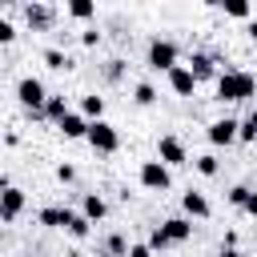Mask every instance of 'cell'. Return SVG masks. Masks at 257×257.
I'll return each mask as SVG.
<instances>
[{"label":"cell","mask_w":257,"mask_h":257,"mask_svg":"<svg viewBox=\"0 0 257 257\" xmlns=\"http://www.w3.org/2000/svg\"><path fill=\"white\" fill-rule=\"evenodd\" d=\"M165 76H169V88H173L177 96H193V92H197V84H201V80L193 76V68H189V64H177V68H169Z\"/></svg>","instance_id":"cell-7"},{"label":"cell","mask_w":257,"mask_h":257,"mask_svg":"<svg viewBox=\"0 0 257 257\" xmlns=\"http://www.w3.org/2000/svg\"><path fill=\"white\" fill-rule=\"evenodd\" d=\"M161 225H165V233L173 237V245H181V241L193 237V217H169V221H161Z\"/></svg>","instance_id":"cell-14"},{"label":"cell","mask_w":257,"mask_h":257,"mask_svg":"<svg viewBox=\"0 0 257 257\" xmlns=\"http://www.w3.org/2000/svg\"><path fill=\"white\" fill-rule=\"evenodd\" d=\"M56 181H60V185H72V181H76V169L60 161V165H56Z\"/></svg>","instance_id":"cell-30"},{"label":"cell","mask_w":257,"mask_h":257,"mask_svg":"<svg viewBox=\"0 0 257 257\" xmlns=\"http://www.w3.org/2000/svg\"><path fill=\"white\" fill-rule=\"evenodd\" d=\"M133 104H141V108H149V104H157V88H153L149 80H141V84L133 88Z\"/></svg>","instance_id":"cell-23"},{"label":"cell","mask_w":257,"mask_h":257,"mask_svg":"<svg viewBox=\"0 0 257 257\" xmlns=\"http://www.w3.org/2000/svg\"><path fill=\"white\" fill-rule=\"evenodd\" d=\"M149 245H153V249H157V253H161V249H169V245H173V237H169V233H165V225H157V229H153V233H149Z\"/></svg>","instance_id":"cell-28"},{"label":"cell","mask_w":257,"mask_h":257,"mask_svg":"<svg viewBox=\"0 0 257 257\" xmlns=\"http://www.w3.org/2000/svg\"><path fill=\"white\" fill-rule=\"evenodd\" d=\"M16 40V24L12 20H0V44H12Z\"/></svg>","instance_id":"cell-31"},{"label":"cell","mask_w":257,"mask_h":257,"mask_svg":"<svg viewBox=\"0 0 257 257\" xmlns=\"http://www.w3.org/2000/svg\"><path fill=\"white\" fill-rule=\"evenodd\" d=\"M96 153H116L120 149V133H116V124H108L104 116H96V120H88V137H84Z\"/></svg>","instance_id":"cell-3"},{"label":"cell","mask_w":257,"mask_h":257,"mask_svg":"<svg viewBox=\"0 0 257 257\" xmlns=\"http://www.w3.org/2000/svg\"><path fill=\"white\" fill-rule=\"evenodd\" d=\"M181 209H185V217H209V201H205V193H197V189H189L185 197H181Z\"/></svg>","instance_id":"cell-13"},{"label":"cell","mask_w":257,"mask_h":257,"mask_svg":"<svg viewBox=\"0 0 257 257\" xmlns=\"http://www.w3.org/2000/svg\"><path fill=\"white\" fill-rule=\"evenodd\" d=\"M193 165H197V173H201V177H217V169H221V161H217L213 153H201Z\"/></svg>","instance_id":"cell-25"},{"label":"cell","mask_w":257,"mask_h":257,"mask_svg":"<svg viewBox=\"0 0 257 257\" xmlns=\"http://www.w3.org/2000/svg\"><path fill=\"white\" fill-rule=\"evenodd\" d=\"M36 217H40V225H48V229H68V221L76 217V209H68V205H44Z\"/></svg>","instance_id":"cell-12"},{"label":"cell","mask_w":257,"mask_h":257,"mask_svg":"<svg viewBox=\"0 0 257 257\" xmlns=\"http://www.w3.org/2000/svg\"><path fill=\"white\" fill-rule=\"evenodd\" d=\"M56 128H60V137L64 141H80V137H88V116L76 108V112H64L60 120H56Z\"/></svg>","instance_id":"cell-9"},{"label":"cell","mask_w":257,"mask_h":257,"mask_svg":"<svg viewBox=\"0 0 257 257\" xmlns=\"http://www.w3.org/2000/svg\"><path fill=\"white\" fill-rule=\"evenodd\" d=\"M245 213H253V217H257V193H249V205H245Z\"/></svg>","instance_id":"cell-36"},{"label":"cell","mask_w":257,"mask_h":257,"mask_svg":"<svg viewBox=\"0 0 257 257\" xmlns=\"http://www.w3.org/2000/svg\"><path fill=\"white\" fill-rule=\"evenodd\" d=\"M80 44H84V48H96V44H100V32H96V28H84V32H80Z\"/></svg>","instance_id":"cell-32"},{"label":"cell","mask_w":257,"mask_h":257,"mask_svg":"<svg viewBox=\"0 0 257 257\" xmlns=\"http://www.w3.org/2000/svg\"><path fill=\"white\" fill-rule=\"evenodd\" d=\"M20 213H24V189H16V185H4V193H0V217L12 225Z\"/></svg>","instance_id":"cell-11"},{"label":"cell","mask_w":257,"mask_h":257,"mask_svg":"<svg viewBox=\"0 0 257 257\" xmlns=\"http://www.w3.org/2000/svg\"><path fill=\"white\" fill-rule=\"evenodd\" d=\"M52 8L48 4H40V0H32V4H24V24L32 28V32H48L52 28Z\"/></svg>","instance_id":"cell-8"},{"label":"cell","mask_w":257,"mask_h":257,"mask_svg":"<svg viewBox=\"0 0 257 257\" xmlns=\"http://www.w3.org/2000/svg\"><path fill=\"white\" fill-rule=\"evenodd\" d=\"M0 4H4V8H16V4H20V0H0Z\"/></svg>","instance_id":"cell-37"},{"label":"cell","mask_w":257,"mask_h":257,"mask_svg":"<svg viewBox=\"0 0 257 257\" xmlns=\"http://www.w3.org/2000/svg\"><path fill=\"white\" fill-rule=\"evenodd\" d=\"M80 112H84L88 120H96V116H104V96H96V92H88V96H80Z\"/></svg>","instance_id":"cell-21"},{"label":"cell","mask_w":257,"mask_h":257,"mask_svg":"<svg viewBox=\"0 0 257 257\" xmlns=\"http://www.w3.org/2000/svg\"><path fill=\"white\" fill-rule=\"evenodd\" d=\"M189 68H193V76H197V80L217 76V60H213L209 52H193V56H189Z\"/></svg>","instance_id":"cell-16"},{"label":"cell","mask_w":257,"mask_h":257,"mask_svg":"<svg viewBox=\"0 0 257 257\" xmlns=\"http://www.w3.org/2000/svg\"><path fill=\"white\" fill-rule=\"evenodd\" d=\"M213 257H245V253H237V245H221V253H213Z\"/></svg>","instance_id":"cell-34"},{"label":"cell","mask_w":257,"mask_h":257,"mask_svg":"<svg viewBox=\"0 0 257 257\" xmlns=\"http://www.w3.org/2000/svg\"><path fill=\"white\" fill-rule=\"evenodd\" d=\"M80 213L96 225V221H104V213H108V205H104V197L100 193H84V201H80Z\"/></svg>","instance_id":"cell-17"},{"label":"cell","mask_w":257,"mask_h":257,"mask_svg":"<svg viewBox=\"0 0 257 257\" xmlns=\"http://www.w3.org/2000/svg\"><path fill=\"white\" fill-rule=\"evenodd\" d=\"M64 112H72V108H68V100H64L60 92H48V100H44V120H52V124H56Z\"/></svg>","instance_id":"cell-19"},{"label":"cell","mask_w":257,"mask_h":257,"mask_svg":"<svg viewBox=\"0 0 257 257\" xmlns=\"http://www.w3.org/2000/svg\"><path fill=\"white\" fill-rule=\"evenodd\" d=\"M124 68H128V64H124V60H120V56H112V60H108V64H104V80H112V84H116V80H120V76H124Z\"/></svg>","instance_id":"cell-26"},{"label":"cell","mask_w":257,"mask_h":257,"mask_svg":"<svg viewBox=\"0 0 257 257\" xmlns=\"http://www.w3.org/2000/svg\"><path fill=\"white\" fill-rule=\"evenodd\" d=\"M249 193H253L249 185H233V189H229V205H237V209H245V205H249Z\"/></svg>","instance_id":"cell-27"},{"label":"cell","mask_w":257,"mask_h":257,"mask_svg":"<svg viewBox=\"0 0 257 257\" xmlns=\"http://www.w3.org/2000/svg\"><path fill=\"white\" fill-rule=\"evenodd\" d=\"M205 137H209V145H217V149H221V145H233V141H241V120H237V116H217Z\"/></svg>","instance_id":"cell-6"},{"label":"cell","mask_w":257,"mask_h":257,"mask_svg":"<svg viewBox=\"0 0 257 257\" xmlns=\"http://www.w3.org/2000/svg\"><path fill=\"white\" fill-rule=\"evenodd\" d=\"M241 141H257V108L241 120Z\"/></svg>","instance_id":"cell-29"},{"label":"cell","mask_w":257,"mask_h":257,"mask_svg":"<svg viewBox=\"0 0 257 257\" xmlns=\"http://www.w3.org/2000/svg\"><path fill=\"white\" fill-rule=\"evenodd\" d=\"M16 100L32 112V116H44V100H48V88L36 80V76H20L16 84Z\"/></svg>","instance_id":"cell-2"},{"label":"cell","mask_w":257,"mask_h":257,"mask_svg":"<svg viewBox=\"0 0 257 257\" xmlns=\"http://www.w3.org/2000/svg\"><path fill=\"white\" fill-rule=\"evenodd\" d=\"M40 60H44L52 72H68V68H72V56H68L64 48H44V52H40Z\"/></svg>","instance_id":"cell-18"},{"label":"cell","mask_w":257,"mask_h":257,"mask_svg":"<svg viewBox=\"0 0 257 257\" xmlns=\"http://www.w3.org/2000/svg\"><path fill=\"white\" fill-rule=\"evenodd\" d=\"M104 249H108L112 257H128V249H133V245H128V237H124V233H108V237H104Z\"/></svg>","instance_id":"cell-24"},{"label":"cell","mask_w":257,"mask_h":257,"mask_svg":"<svg viewBox=\"0 0 257 257\" xmlns=\"http://www.w3.org/2000/svg\"><path fill=\"white\" fill-rule=\"evenodd\" d=\"M245 36H249V40L257 44V20H249V24H245Z\"/></svg>","instance_id":"cell-35"},{"label":"cell","mask_w":257,"mask_h":257,"mask_svg":"<svg viewBox=\"0 0 257 257\" xmlns=\"http://www.w3.org/2000/svg\"><path fill=\"white\" fill-rule=\"evenodd\" d=\"M209 8H221L225 16H233V20H249V12H253V4L249 0H205Z\"/></svg>","instance_id":"cell-15"},{"label":"cell","mask_w":257,"mask_h":257,"mask_svg":"<svg viewBox=\"0 0 257 257\" xmlns=\"http://www.w3.org/2000/svg\"><path fill=\"white\" fill-rule=\"evenodd\" d=\"M141 185L145 189H153V193H165L169 185H173V173H169V165L157 157V161H145L141 165Z\"/></svg>","instance_id":"cell-5"},{"label":"cell","mask_w":257,"mask_h":257,"mask_svg":"<svg viewBox=\"0 0 257 257\" xmlns=\"http://www.w3.org/2000/svg\"><path fill=\"white\" fill-rule=\"evenodd\" d=\"M153 253H157V249H153L149 241H137V245L128 249V257H153Z\"/></svg>","instance_id":"cell-33"},{"label":"cell","mask_w":257,"mask_h":257,"mask_svg":"<svg viewBox=\"0 0 257 257\" xmlns=\"http://www.w3.org/2000/svg\"><path fill=\"white\" fill-rule=\"evenodd\" d=\"M64 8H68L72 20H92L96 16V0H64Z\"/></svg>","instance_id":"cell-20"},{"label":"cell","mask_w":257,"mask_h":257,"mask_svg":"<svg viewBox=\"0 0 257 257\" xmlns=\"http://www.w3.org/2000/svg\"><path fill=\"white\" fill-rule=\"evenodd\" d=\"M253 92H257V76H253V72H241V68H225V72H217V100H221V104L249 100Z\"/></svg>","instance_id":"cell-1"},{"label":"cell","mask_w":257,"mask_h":257,"mask_svg":"<svg viewBox=\"0 0 257 257\" xmlns=\"http://www.w3.org/2000/svg\"><path fill=\"white\" fill-rule=\"evenodd\" d=\"M177 60H181V48L173 40H153L149 44V68L153 72H169V68H177Z\"/></svg>","instance_id":"cell-4"},{"label":"cell","mask_w":257,"mask_h":257,"mask_svg":"<svg viewBox=\"0 0 257 257\" xmlns=\"http://www.w3.org/2000/svg\"><path fill=\"white\" fill-rule=\"evenodd\" d=\"M157 157H161L169 169H177V165H189V153H185V145H181L177 137H161V141H157Z\"/></svg>","instance_id":"cell-10"},{"label":"cell","mask_w":257,"mask_h":257,"mask_svg":"<svg viewBox=\"0 0 257 257\" xmlns=\"http://www.w3.org/2000/svg\"><path fill=\"white\" fill-rule=\"evenodd\" d=\"M64 233H68V237H72V241H84V237H88V233H92V221H88V217H84V213H76V217H72V221H68V229H64Z\"/></svg>","instance_id":"cell-22"}]
</instances>
